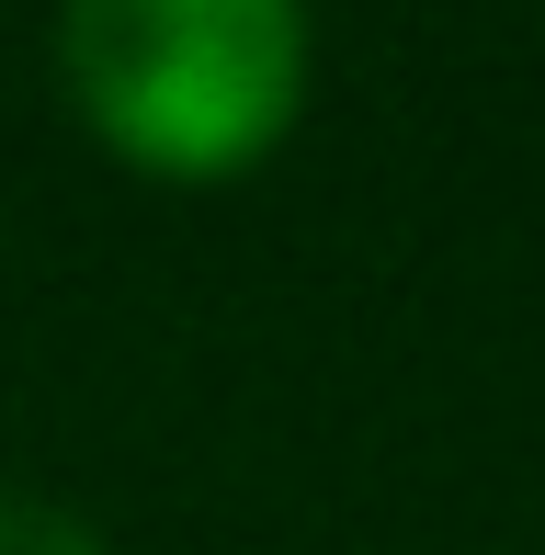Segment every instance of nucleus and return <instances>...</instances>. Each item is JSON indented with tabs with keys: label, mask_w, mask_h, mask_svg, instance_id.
<instances>
[{
	"label": "nucleus",
	"mask_w": 545,
	"mask_h": 555,
	"mask_svg": "<svg viewBox=\"0 0 545 555\" xmlns=\"http://www.w3.org/2000/svg\"><path fill=\"white\" fill-rule=\"evenodd\" d=\"M80 125L148 182H239L307 103V0H58Z\"/></svg>",
	"instance_id": "1"
},
{
	"label": "nucleus",
	"mask_w": 545,
	"mask_h": 555,
	"mask_svg": "<svg viewBox=\"0 0 545 555\" xmlns=\"http://www.w3.org/2000/svg\"><path fill=\"white\" fill-rule=\"evenodd\" d=\"M0 555H103V544H91L68 511H46V499L0 488Z\"/></svg>",
	"instance_id": "2"
}]
</instances>
